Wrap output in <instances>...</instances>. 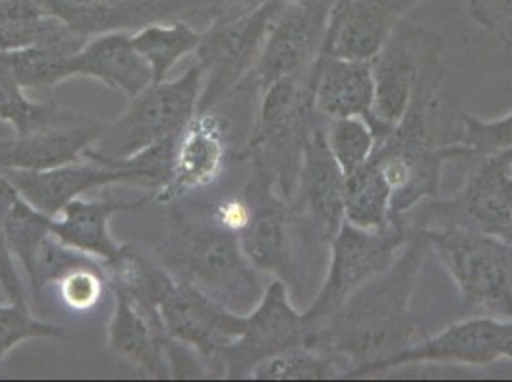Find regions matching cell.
I'll list each match as a JSON object with an SVG mask.
<instances>
[{
    "instance_id": "ac0fdd59",
    "label": "cell",
    "mask_w": 512,
    "mask_h": 382,
    "mask_svg": "<svg viewBox=\"0 0 512 382\" xmlns=\"http://www.w3.org/2000/svg\"><path fill=\"white\" fill-rule=\"evenodd\" d=\"M323 121L318 115L306 134L295 199L312 216L321 241L331 243L344 224V174L327 144Z\"/></svg>"
},
{
    "instance_id": "9c48e42d",
    "label": "cell",
    "mask_w": 512,
    "mask_h": 382,
    "mask_svg": "<svg viewBox=\"0 0 512 382\" xmlns=\"http://www.w3.org/2000/svg\"><path fill=\"white\" fill-rule=\"evenodd\" d=\"M310 329L302 314L287 297V285L274 279L256 302L255 310L245 314V329L239 339L224 348L218 375L226 379H249L256 365L297 346H308Z\"/></svg>"
},
{
    "instance_id": "8d00e7d4",
    "label": "cell",
    "mask_w": 512,
    "mask_h": 382,
    "mask_svg": "<svg viewBox=\"0 0 512 382\" xmlns=\"http://www.w3.org/2000/svg\"><path fill=\"white\" fill-rule=\"evenodd\" d=\"M18 197H20V193L10 182L8 174L0 169V289L10 302L27 304L25 285L16 270L14 256L10 253L8 243H6V220H8V214L12 211Z\"/></svg>"
},
{
    "instance_id": "b9f144b4",
    "label": "cell",
    "mask_w": 512,
    "mask_h": 382,
    "mask_svg": "<svg viewBox=\"0 0 512 382\" xmlns=\"http://www.w3.org/2000/svg\"><path fill=\"white\" fill-rule=\"evenodd\" d=\"M503 239H507L509 243H512V220H511V226H509V230H507V234H505V237Z\"/></svg>"
},
{
    "instance_id": "f35d334b",
    "label": "cell",
    "mask_w": 512,
    "mask_h": 382,
    "mask_svg": "<svg viewBox=\"0 0 512 382\" xmlns=\"http://www.w3.org/2000/svg\"><path fill=\"white\" fill-rule=\"evenodd\" d=\"M199 2H201L203 20L211 23L218 18H230V16L243 14L255 8L256 4H260L262 0H199Z\"/></svg>"
},
{
    "instance_id": "2e32d148",
    "label": "cell",
    "mask_w": 512,
    "mask_h": 382,
    "mask_svg": "<svg viewBox=\"0 0 512 382\" xmlns=\"http://www.w3.org/2000/svg\"><path fill=\"white\" fill-rule=\"evenodd\" d=\"M251 201V218L239 232L243 255L256 272L272 274L285 285L295 283L293 239L289 224V203H285L268 180L253 174L245 190Z\"/></svg>"
},
{
    "instance_id": "44dd1931",
    "label": "cell",
    "mask_w": 512,
    "mask_h": 382,
    "mask_svg": "<svg viewBox=\"0 0 512 382\" xmlns=\"http://www.w3.org/2000/svg\"><path fill=\"white\" fill-rule=\"evenodd\" d=\"M310 79L314 109L321 119L363 117L373 127L375 79L371 62L318 56Z\"/></svg>"
},
{
    "instance_id": "74e56055",
    "label": "cell",
    "mask_w": 512,
    "mask_h": 382,
    "mask_svg": "<svg viewBox=\"0 0 512 382\" xmlns=\"http://www.w3.org/2000/svg\"><path fill=\"white\" fill-rule=\"evenodd\" d=\"M470 18L512 48V0H469Z\"/></svg>"
},
{
    "instance_id": "7a4b0ae2",
    "label": "cell",
    "mask_w": 512,
    "mask_h": 382,
    "mask_svg": "<svg viewBox=\"0 0 512 382\" xmlns=\"http://www.w3.org/2000/svg\"><path fill=\"white\" fill-rule=\"evenodd\" d=\"M176 281L235 308L256 306L264 289L253 264L243 255L239 235L209 218L176 214L153 249Z\"/></svg>"
},
{
    "instance_id": "4fadbf2b",
    "label": "cell",
    "mask_w": 512,
    "mask_h": 382,
    "mask_svg": "<svg viewBox=\"0 0 512 382\" xmlns=\"http://www.w3.org/2000/svg\"><path fill=\"white\" fill-rule=\"evenodd\" d=\"M27 203L48 216H58L67 203L86 193L117 184H134L155 190L144 170L130 165H111L96 159H81L50 170H4Z\"/></svg>"
},
{
    "instance_id": "7bdbcfd3",
    "label": "cell",
    "mask_w": 512,
    "mask_h": 382,
    "mask_svg": "<svg viewBox=\"0 0 512 382\" xmlns=\"http://www.w3.org/2000/svg\"><path fill=\"white\" fill-rule=\"evenodd\" d=\"M509 153V157H511V165H512V151H507Z\"/></svg>"
},
{
    "instance_id": "4316f807",
    "label": "cell",
    "mask_w": 512,
    "mask_h": 382,
    "mask_svg": "<svg viewBox=\"0 0 512 382\" xmlns=\"http://www.w3.org/2000/svg\"><path fill=\"white\" fill-rule=\"evenodd\" d=\"M86 41V37L73 33L62 41L0 52V67H4L25 90L60 85L69 79L71 56Z\"/></svg>"
},
{
    "instance_id": "8992f818",
    "label": "cell",
    "mask_w": 512,
    "mask_h": 382,
    "mask_svg": "<svg viewBox=\"0 0 512 382\" xmlns=\"http://www.w3.org/2000/svg\"><path fill=\"white\" fill-rule=\"evenodd\" d=\"M283 0H262L255 8L209 23L195 50L203 73L197 111L220 106L253 73L266 33Z\"/></svg>"
},
{
    "instance_id": "ba28073f",
    "label": "cell",
    "mask_w": 512,
    "mask_h": 382,
    "mask_svg": "<svg viewBox=\"0 0 512 382\" xmlns=\"http://www.w3.org/2000/svg\"><path fill=\"white\" fill-rule=\"evenodd\" d=\"M438 58H442V39L438 35L415 23H396L381 52L371 60L377 140L404 117L423 69Z\"/></svg>"
},
{
    "instance_id": "e0dca14e",
    "label": "cell",
    "mask_w": 512,
    "mask_h": 382,
    "mask_svg": "<svg viewBox=\"0 0 512 382\" xmlns=\"http://www.w3.org/2000/svg\"><path fill=\"white\" fill-rule=\"evenodd\" d=\"M512 352V319L474 318L453 323L442 333L415 342L406 352L386 361L381 371L411 363L490 365Z\"/></svg>"
},
{
    "instance_id": "30bf717a",
    "label": "cell",
    "mask_w": 512,
    "mask_h": 382,
    "mask_svg": "<svg viewBox=\"0 0 512 382\" xmlns=\"http://www.w3.org/2000/svg\"><path fill=\"white\" fill-rule=\"evenodd\" d=\"M430 226L461 228L505 237L512 220V165L507 151L484 155L470 170L469 178L451 199L430 203Z\"/></svg>"
},
{
    "instance_id": "5b68a950",
    "label": "cell",
    "mask_w": 512,
    "mask_h": 382,
    "mask_svg": "<svg viewBox=\"0 0 512 382\" xmlns=\"http://www.w3.org/2000/svg\"><path fill=\"white\" fill-rule=\"evenodd\" d=\"M417 230L455 279L465 308L512 319V243L461 228Z\"/></svg>"
},
{
    "instance_id": "f546056e",
    "label": "cell",
    "mask_w": 512,
    "mask_h": 382,
    "mask_svg": "<svg viewBox=\"0 0 512 382\" xmlns=\"http://www.w3.org/2000/svg\"><path fill=\"white\" fill-rule=\"evenodd\" d=\"M77 115L54 102H35L4 67H0V121L14 128V134H27L39 128L83 121Z\"/></svg>"
},
{
    "instance_id": "6da1fadb",
    "label": "cell",
    "mask_w": 512,
    "mask_h": 382,
    "mask_svg": "<svg viewBox=\"0 0 512 382\" xmlns=\"http://www.w3.org/2000/svg\"><path fill=\"white\" fill-rule=\"evenodd\" d=\"M427 239L411 228L406 245L383 274L371 277L310 333L308 346L352 363V375H375L384 363L423 339L411 295L427 256Z\"/></svg>"
},
{
    "instance_id": "ab89813d",
    "label": "cell",
    "mask_w": 512,
    "mask_h": 382,
    "mask_svg": "<svg viewBox=\"0 0 512 382\" xmlns=\"http://www.w3.org/2000/svg\"><path fill=\"white\" fill-rule=\"evenodd\" d=\"M289 4H297L302 8H310V10H325V12H331L333 10V4L337 0H285Z\"/></svg>"
},
{
    "instance_id": "5bb4252c",
    "label": "cell",
    "mask_w": 512,
    "mask_h": 382,
    "mask_svg": "<svg viewBox=\"0 0 512 382\" xmlns=\"http://www.w3.org/2000/svg\"><path fill=\"white\" fill-rule=\"evenodd\" d=\"M226 157L228 130L224 119L214 109L197 111L174 138L169 178L153 191V201L172 205L193 191L213 186L222 176Z\"/></svg>"
},
{
    "instance_id": "e575fe53",
    "label": "cell",
    "mask_w": 512,
    "mask_h": 382,
    "mask_svg": "<svg viewBox=\"0 0 512 382\" xmlns=\"http://www.w3.org/2000/svg\"><path fill=\"white\" fill-rule=\"evenodd\" d=\"M69 331L62 325L33 318L27 304H0V369L8 352L18 344L33 339H67Z\"/></svg>"
},
{
    "instance_id": "7402d4cb",
    "label": "cell",
    "mask_w": 512,
    "mask_h": 382,
    "mask_svg": "<svg viewBox=\"0 0 512 382\" xmlns=\"http://www.w3.org/2000/svg\"><path fill=\"white\" fill-rule=\"evenodd\" d=\"M71 77H90L134 98L153 83L150 65L138 54L130 31H111L86 41L69 62Z\"/></svg>"
},
{
    "instance_id": "52a82bcc",
    "label": "cell",
    "mask_w": 512,
    "mask_h": 382,
    "mask_svg": "<svg viewBox=\"0 0 512 382\" xmlns=\"http://www.w3.org/2000/svg\"><path fill=\"white\" fill-rule=\"evenodd\" d=\"M409 234L411 228L406 218H400L384 232H367L344 220L341 230L331 239V266L321 291L308 310L302 312L310 333L331 318L365 281L388 270L406 245Z\"/></svg>"
},
{
    "instance_id": "8fae6325",
    "label": "cell",
    "mask_w": 512,
    "mask_h": 382,
    "mask_svg": "<svg viewBox=\"0 0 512 382\" xmlns=\"http://www.w3.org/2000/svg\"><path fill=\"white\" fill-rule=\"evenodd\" d=\"M329 14L325 10H310L297 4L281 2L274 14L253 79L256 92L289 77L306 75L320 56Z\"/></svg>"
},
{
    "instance_id": "83f0119b",
    "label": "cell",
    "mask_w": 512,
    "mask_h": 382,
    "mask_svg": "<svg viewBox=\"0 0 512 382\" xmlns=\"http://www.w3.org/2000/svg\"><path fill=\"white\" fill-rule=\"evenodd\" d=\"M73 31L50 16L43 0H0V52L54 43Z\"/></svg>"
},
{
    "instance_id": "1f68e13d",
    "label": "cell",
    "mask_w": 512,
    "mask_h": 382,
    "mask_svg": "<svg viewBox=\"0 0 512 382\" xmlns=\"http://www.w3.org/2000/svg\"><path fill=\"white\" fill-rule=\"evenodd\" d=\"M329 149L344 178L363 167L377 148V134L363 117H339L325 125Z\"/></svg>"
},
{
    "instance_id": "603a6c76",
    "label": "cell",
    "mask_w": 512,
    "mask_h": 382,
    "mask_svg": "<svg viewBox=\"0 0 512 382\" xmlns=\"http://www.w3.org/2000/svg\"><path fill=\"white\" fill-rule=\"evenodd\" d=\"M153 195L136 201H117L104 197H79L67 203L62 213L52 218L50 232L67 247L100 260L111 262L121 253V247L109 232V220L119 213L138 211L148 205Z\"/></svg>"
},
{
    "instance_id": "f1b7e54d",
    "label": "cell",
    "mask_w": 512,
    "mask_h": 382,
    "mask_svg": "<svg viewBox=\"0 0 512 382\" xmlns=\"http://www.w3.org/2000/svg\"><path fill=\"white\" fill-rule=\"evenodd\" d=\"M201 33L184 20L150 23L132 33V43L150 65L153 83H159L169 77L172 67L180 60L192 52L195 54Z\"/></svg>"
},
{
    "instance_id": "484cf974",
    "label": "cell",
    "mask_w": 512,
    "mask_h": 382,
    "mask_svg": "<svg viewBox=\"0 0 512 382\" xmlns=\"http://www.w3.org/2000/svg\"><path fill=\"white\" fill-rule=\"evenodd\" d=\"M400 218L392 211V191L383 172L369 159L344 178V220L367 232H384Z\"/></svg>"
},
{
    "instance_id": "60d3db41",
    "label": "cell",
    "mask_w": 512,
    "mask_h": 382,
    "mask_svg": "<svg viewBox=\"0 0 512 382\" xmlns=\"http://www.w3.org/2000/svg\"><path fill=\"white\" fill-rule=\"evenodd\" d=\"M421 2H425V0H396V10H398V14L404 18L407 12H411L415 6H419Z\"/></svg>"
},
{
    "instance_id": "277c9868",
    "label": "cell",
    "mask_w": 512,
    "mask_h": 382,
    "mask_svg": "<svg viewBox=\"0 0 512 382\" xmlns=\"http://www.w3.org/2000/svg\"><path fill=\"white\" fill-rule=\"evenodd\" d=\"M203 88L201 67L195 64L182 77L151 83L130 98L125 113L104 127L85 157L117 163L174 138L197 113Z\"/></svg>"
},
{
    "instance_id": "9a60e30c",
    "label": "cell",
    "mask_w": 512,
    "mask_h": 382,
    "mask_svg": "<svg viewBox=\"0 0 512 382\" xmlns=\"http://www.w3.org/2000/svg\"><path fill=\"white\" fill-rule=\"evenodd\" d=\"M50 16L81 37L138 31L150 23L203 20L199 0H43Z\"/></svg>"
},
{
    "instance_id": "3957f363",
    "label": "cell",
    "mask_w": 512,
    "mask_h": 382,
    "mask_svg": "<svg viewBox=\"0 0 512 382\" xmlns=\"http://www.w3.org/2000/svg\"><path fill=\"white\" fill-rule=\"evenodd\" d=\"M255 130L239 153L253 165V174L272 184L285 203H293L299 188L306 134L318 119L310 71L302 77L281 79L262 94Z\"/></svg>"
},
{
    "instance_id": "7c38bea8",
    "label": "cell",
    "mask_w": 512,
    "mask_h": 382,
    "mask_svg": "<svg viewBox=\"0 0 512 382\" xmlns=\"http://www.w3.org/2000/svg\"><path fill=\"white\" fill-rule=\"evenodd\" d=\"M159 314L167 335L197 352L211 375H218L220 354L245 329V314H237L180 281L163 300Z\"/></svg>"
},
{
    "instance_id": "d6986e66",
    "label": "cell",
    "mask_w": 512,
    "mask_h": 382,
    "mask_svg": "<svg viewBox=\"0 0 512 382\" xmlns=\"http://www.w3.org/2000/svg\"><path fill=\"white\" fill-rule=\"evenodd\" d=\"M400 20L396 0H337L320 56L371 62Z\"/></svg>"
},
{
    "instance_id": "4dcf8cb0",
    "label": "cell",
    "mask_w": 512,
    "mask_h": 382,
    "mask_svg": "<svg viewBox=\"0 0 512 382\" xmlns=\"http://www.w3.org/2000/svg\"><path fill=\"white\" fill-rule=\"evenodd\" d=\"M339 360L314 346H297L256 365L249 379L258 381H318L339 375Z\"/></svg>"
},
{
    "instance_id": "d590c367",
    "label": "cell",
    "mask_w": 512,
    "mask_h": 382,
    "mask_svg": "<svg viewBox=\"0 0 512 382\" xmlns=\"http://www.w3.org/2000/svg\"><path fill=\"white\" fill-rule=\"evenodd\" d=\"M455 144L463 146L470 155L512 151V113L495 121H484L463 113L461 130L455 136Z\"/></svg>"
},
{
    "instance_id": "cb8c5ba5",
    "label": "cell",
    "mask_w": 512,
    "mask_h": 382,
    "mask_svg": "<svg viewBox=\"0 0 512 382\" xmlns=\"http://www.w3.org/2000/svg\"><path fill=\"white\" fill-rule=\"evenodd\" d=\"M113 314L107 325L109 350L151 379H171L167 348L171 337L123 293L111 291Z\"/></svg>"
},
{
    "instance_id": "d4e9b609",
    "label": "cell",
    "mask_w": 512,
    "mask_h": 382,
    "mask_svg": "<svg viewBox=\"0 0 512 382\" xmlns=\"http://www.w3.org/2000/svg\"><path fill=\"white\" fill-rule=\"evenodd\" d=\"M104 268L109 279V291L123 293L151 321L163 325L159 308L174 289L176 279L167 272L153 251L138 245H123L121 253L111 262H106Z\"/></svg>"
},
{
    "instance_id": "d6a6232c",
    "label": "cell",
    "mask_w": 512,
    "mask_h": 382,
    "mask_svg": "<svg viewBox=\"0 0 512 382\" xmlns=\"http://www.w3.org/2000/svg\"><path fill=\"white\" fill-rule=\"evenodd\" d=\"M50 224L52 216L35 209L22 195L16 199L6 220V243L23 270L29 268L44 239L52 234Z\"/></svg>"
},
{
    "instance_id": "ffe728a7",
    "label": "cell",
    "mask_w": 512,
    "mask_h": 382,
    "mask_svg": "<svg viewBox=\"0 0 512 382\" xmlns=\"http://www.w3.org/2000/svg\"><path fill=\"white\" fill-rule=\"evenodd\" d=\"M104 125L65 123L39 128L0 142V169L50 170L85 159V153L102 136Z\"/></svg>"
},
{
    "instance_id": "836d02e7",
    "label": "cell",
    "mask_w": 512,
    "mask_h": 382,
    "mask_svg": "<svg viewBox=\"0 0 512 382\" xmlns=\"http://www.w3.org/2000/svg\"><path fill=\"white\" fill-rule=\"evenodd\" d=\"M54 287L69 310L86 314L102 302L104 293L109 289V279L104 264L94 258L65 272Z\"/></svg>"
}]
</instances>
